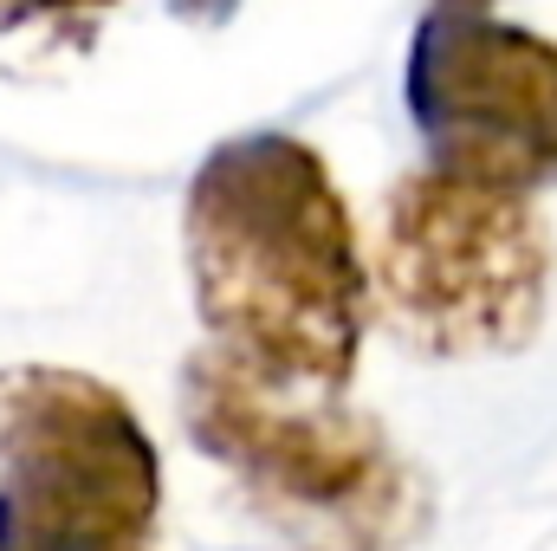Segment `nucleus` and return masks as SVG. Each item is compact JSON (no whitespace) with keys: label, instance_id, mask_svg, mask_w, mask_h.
Returning a JSON list of instances; mask_svg holds the SVG:
<instances>
[{"label":"nucleus","instance_id":"6","mask_svg":"<svg viewBox=\"0 0 557 551\" xmlns=\"http://www.w3.org/2000/svg\"><path fill=\"white\" fill-rule=\"evenodd\" d=\"M117 0H0V33H65V39H91L98 20L111 13Z\"/></svg>","mask_w":557,"mask_h":551},{"label":"nucleus","instance_id":"1","mask_svg":"<svg viewBox=\"0 0 557 551\" xmlns=\"http://www.w3.org/2000/svg\"><path fill=\"white\" fill-rule=\"evenodd\" d=\"M214 357L285 396H344L370 331V260L324 156L292 131L208 149L182 201Z\"/></svg>","mask_w":557,"mask_h":551},{"label":"nucleus","instance_id":"3","mask_svg":"<svg viewBox=\"0 0 557 551\" xmlns=\"http://www.w3.org/2000/svg\"><path fill=\"white\" fill-rule=\"evenodd\" d=\"M370 279L396 331L428 357L519 351L545 325L552 234L532 195L428 162L383 201Z\"/></svg>","mask_w":557,"mask_h":551},{"label":"nucleus","instance_id":"4","mask_svg":"<svg viewBox=\"0 0 557 551\" xmlns=\"http://www.w3.org/2000/svg\"><path fill=\"white\" fill-rule=\"evenodd\" d=\"M162 454L104 377L0 370V551H156Z\"/></svg>","mask_w":557,"mask_h":551},{"label":"nucleus","instance_id":"5","mask_svg":"<svg viewBox=\"0 0 557 551\" xmlns=\"http://www.w3.org/2000/svg\"><path fill=\"white\" fill-rule=\"evenodd\" d=\"M428 162L539 195L557 182V39L499 0H428L403 65Z\"/></svg>","mask_w":557,"mask_h":551},{"label":"nucleus","instance_id":"2","mask_svg":"<svg viewBox=\"0 0 557 551\" xmlns=\"http://www.w3.org/2000/svg\"><path fill=\"white\" fill-rule=\"evenodd\" d=\"M182 421L285 551H403L428 526L416 467L337 396H285L201 351L182 364Z\"/></svg>","mask_w":557,"mask_h":551},{"label":"nucleus","instance_id":"7","mask_svg":"<svg viewBox=\"0 0 557 551\" xmlns=\"http://www.w3.org/2000/svg\"><path fill=\"white\" fill-rule=\"evenodd\" d=\"M182 20H201V26H214V20H227L234 13V0H169Z\"/></svg>","mask_w":557,"mask_h":551}]
</instances>
